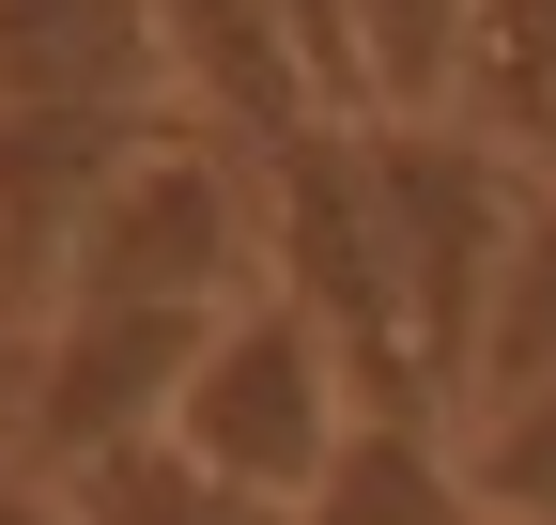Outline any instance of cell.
<instances>
[{
  "mask_svg": "<svg viewBox=\"0 0 556 525\" xmlns=\"http://www.w3.org/2000/svg\"><path fill=\"white\" fill-rule=\"evenodd\" d=\"M248 185H263V294L325 324L340 402L356 418H433L417 341H402V262H387V202H371V140L356 124H294V140L248 155Z\"/></svg>",
  "mask_w": 556,
  "mask_h": 525,
  "instance_id": "obj_1",
  "label": "cell"
},
{
  "mask_svg": "<svg viewBox=\"0 0 556 525\" xmlns=\"http://www.w3.org/2000/svg\"><path fill=\"white\" fill-rule=\"evenodd\" d=\"M263 262V185L217 124H155L109 185L78 247H62V309H232Z\"/></svg>",
  "mask_w": 556,
  "mask_h": 525,
  "instance_id": "obj_2",
  "label": "cell"
},
{
  "mask_svg": "<svg viewBox=\"0 0 556 525\" xmlns=\"http://www.w3.org/2000/svg\"><path fill=\"white\" fill-rule=\"evenodd\" d=\"M356 140H371V202H387V262H402V341L448 418L479 309H495V262H510V217H526V170L464 124H356Z\"/></svg>",
  "mask_w": 556,
  "mask_h": 525,
  "instance_id": "obj_3",
  "label": "cell"
},
{
  "mask_svg": "<svg viewBox=\"0 0 556 525\" xmlns=\"http://www.w3.org/2000/svg\"><path fill=\"white\" fill-rule=\"evenodd\" d=\"M340 433H356V402H340L325 324L278 309V294H232L217 341H201V371H186V402H170V448L201 479H232V495L309 510V479L340 464Z\"/></svg>",
  "mask_w": 556,
  "mask_h": 525,
  "instance_id": "obj_4",
  "label": "cell"
},
{
  "mask_svg": "<svg viewBox=\"0 0 556 525\" xmlns=\"http://www.w3.org/2000/svg\"><path fill=\"white\" fill-rule=\"evenodd\" d=\"M201 341H217V309H47L31 341V386H16V448L31 479H78L109 448H155Z\"/></svg>",
  "mask_w": 556,
  "mask_h": 525,
  "instance_id": "obj_5",
  "label": "cell"
},
{
  "mask_svg": "<svg viewBox=\"0 0 556 525\" xmlns=\"http://www.w3.org/2000/svg\"><path fill=\"white\" fill-rule=\"evenodd\" d=\"M155 0H0V124H170Z\"/></svg>",
  "mask_w": 556,
  "mask_h": 525,
  "instance_id": "obj_6",
  "label": "cell"
},
{
  "mask_svg": "<svg viewBox=\"0 0 556 525\" xmlns=\"http://www.w3.org/2000/svg\"><path fill=\"white\" fill-rule=\"evenodd\" d=\"M155 47H170V93H186V124H217L232 155L294 140V124H340V108L309 93L294 31H278V0H155Z\"/></svg>",
  "mask_w": 556,
  "mask_h": 525,
  "instance_id": "obj_7",
  "label": "cell"
},
{
  "mask_svg": "<svg viewBox=\"0 0 556 525\" xmlns=\"http://www.w3.org/2000/svg\"><path fill=\"white\" fill-rule=\"evenodd\" d=\"M464 140H495L510 170H556V0H479L464 16Z\"/></svg>",
  "mask_w": 556,
  "mask_h": 525,
  "instance_id": "obj_8",
  "label": "cell"
},
{
  "mask_svg": "<svg viewBox=\"0 0 556 525\" xmlns=\"http://www.w3.org/2000/svg\"><path fill=\"white\" fill-rule=\"evenodd\" d=\"M294 525H479V495H464V464H448L433 418H356Z\"/></svg>",
  "mask_w": 556,
  "mask_h": 525,
  "instance_id": "obj_9",
  "label": "cell"
},
{
  "mask_svg": "<svg viewBox=\"0 0 556 525\" xmlns=\"http://www.w3.org/2000/svg\"><path fill=\"white\" fill-rule=\"evenodd\" d=\"M541 386H556V185H526V217H510V262H495V309H479V356H464L448 418L541 402Z\"/></svg>",
  "mask_w": 556,
  "mask_h": 525,
  "instance_id": "obj_10",
  "label": "cell"
},
{
  "mask_svg": "<svg viewBox=\"0 0 556 525\" xmlns=\"http://www.w3.org/2000/svg\"><path fill=\"white\" fill-rule=\"evenodd\" d=\"M340 16H356V108L371 124H448L479 0H340Z\"/></svg>",
  "mask_w": 556,
  "mask_h": 525,
  "instance_id": "obj_11",
  "label": "cell"
},
{
  "mask_svg": "<svg viewBox=\"0 0 556 525\" xmlns=\"http://www.w3.org/2000/svg\"><path fill=\"white\" fill-rule=\"evenodd\" d=\"M78 525H294L278 495H232V479H201L186 448L155 433V448H109V464H78V479H47Z\"/></svg>",
  "mask_w": 556,
  "mask_h": 525,
  "instance_id": "obj_12",
  "label": "cell"
},
{
  "mask_svg": "<svg viewBox=\"0 0 556 525\" xmlns=\"http://www.w3.org/2000/svg\"><path fill=\"white\" fill-rule=\"evenodd\" d=\"M464 495H479V525H556V386L541 402H495V418H464Z\"/></svg>",
  "mask_w": 556,
  "mask_h": 525,
  "instance_id": "obj_13",
  "label": "cell"
},
{
  "mask_svg": "<svg viewBox=\"0 0 556 525\" xmlns=\"http://www.w3.org/2000/svg\"><path fill=\"white\" fill-rule=\"evenodd\" d=\"M278 31H294V62H309V93H325L340 124H371V108H356V16H340V0H278Z\"/></svg>",
  "mask_w": 556,
  "mask_h": 525,
  "instance_id": "obj_14",
  "label": "cell"
},
{
  "mask_svg": "<svg viewBox=\"0 0 556 525\" xmlns=\"http://www.w3.org/2000/svg\"><path fill=\"white\" fill-rule=\"evenodd\" d=\"M0 525H78V510H62L47 479H0Z\"/></svg>",
  "mask_w": 556,
  "mask_h": 525,
  "instance_id": "obj_15",
  "label": "cell"
}]
</instances>
